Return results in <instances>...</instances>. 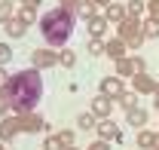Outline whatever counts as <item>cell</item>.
Returning a JSON list of instances; mask_svg holds the SVG:
<instances>
[{
    "instance_id": "1",
    "label": "cell",
    "mask_w": 159,
    "mask_h": 150,
    "mask_svg": "<svg viewBox=\"0 0 159 150\" xmlns=\"http://www.w3.org/2000/svg\"><path fill=\"white\" fill-rule=\"evenodd\" d=\"M6 92H9V101H12V113L34 110V107L40 104V98H43V74H40L37 68L9 74Z\"/></svg>"
},
{
    "instance_id": "2",
    "label": "cell",
    "mask_w": 159,
    "mask_h": 150,
    "mask_svg": "<svg viewBox=\"0 0 159 150\" xmlns=\"http://www.w3.org/2000/svg\"><path fill=\"white\" fill-rule=\"evenodd\" d=\"M40 34L46 43L52 46H64L67 40L74 37V28H77V12L74 9H64V6H55L49 12H43V19L37 21Z\"/></svg>"
},
{
    "instance_id": "3",
    "label": "cell",
    "mask_w": 159,
    "mask_h": 150,
    "mask_svg": "<svg viewBox=\"0 0 159 150\" xmlns=\"http://www.w3.org/2000/svg\"><path fill=\"white\" fill-rule=\"evenodd\" d=\"M116 37H122L125 40V46L129 49H138L141 43H144V31H141V21H135V19H125V21H119L116 25Z\"/></svg>"
},
{
    "instance_id": "4",
    "label": "cell",
    "mask_w": 159,
    "mask_h": 150,
    "mask_svg": "<svg viewBox=\"0 0 159 150\" xmlns=\"http://www.w3.org/2000/svg\"><path fill=\"white\" fill-rule=\"evenodd\" d=\"M19 129H21V132H31V135H37V132H46V129H49V123H46L40 113L28 110V113H19Z\"/></svg>"
},
{
    "instance_id": "5",
    "label": "cell",
    "mask_w": 159,
    "mask_h": 150,
    "mask_svg": "<svg viewBox=\"0 0 159 150\" xmlns=\"http://www.w3.org/2000/svg\"><path fill=\"white\" fill-rule=\"evenodd\" d=\"M104 55L113 58V61L125 58V55H129V46H125V40H122V37H110L107 43H104Z\"/></svg>"
},
{
    "instance_id": "6",
    "label": "cell",
    "mask_w": 159,
    "mask_h": 150,
    "mask_svg": "<svg viewBox=\"0 0 159 150\" xmlns=\"http://www.w3.org/2000/svg\"><path fill=\"white\" fill-rule=\"evenodd\" d=\"M31 61H34V68H37V71H43V68L58 64V52H52V49H34Z\"/></svg>"
},
{
    "instance_id": "7",
    "label": "cell",
    "mask_w": 159,
    "mask_h": 150,
    "mask_svg": "<svg viewBox=\"0 0 159 150\" xmlns=\"http://www.w3.org/2000/svg\"><path fill=\"white\" fill-rule=\"evenodd\" d=\"M92 113L101 116V120H104V116H110V113H113V98H110V95H104V92H98L95 98H92Z\"/></svg>"
},
{
    "instance_id": "8",
    "label": "cell",
    "mask_w": 159,
    "mask_h": 150,
    "mask_svg": "<svg viewBox=\"0 0 159 150\" xmlns=\"http://www.w3.org/2000/svg\"><path fill=\"white\" fill-rule=\"evenodd\" d=\"M95 129H98V138H104V141H122V132L116 129V123H110V120H107V116H104V120H98V126H95Z\"/></svg>"
},
{
    "instance_id": "9",
    "label": "cell",
    "mask_w": 159,
    "mask_h": 150,
    "mask_svg": "<svg viewBox=\"0 0 159 150\" xmlns=\"http://www.w3.org/2000/svg\"><path fill=\"white\" fill-rule=\"evenodd\" d=\"M104 19L110 21V25H119V21H125V19H129V12H125V3H119V0L107 3V6H104Z\"/></svg>"
},
{
    "instance_id": "10",
    "label": "cell",
    "mask_w": 159,
    "mask_h": 150,
    "mask_svg": "<svg viewBox=\"0 0 159 150\" xmlns=\"http://www.w3.org/2000/svg\"><path fill=\"white\" fill-rule=\"evenodd\" d=\"M19 113L16 116H3V123H0V141H12L16 135H19Z\"/></svg>"
},
{
    "instance_id": "11",
    "label": "cell",
    "mask_w": 159,
    "mask_h": 150,
    "mask_svg": "<svg viewBox=\"0 0 159 150\" xmlns=\"http://www.w3.org/2000/svg\"><path fill=\"white\" fill-rule=\"evenodd\" d=\"M101 92L110 95V98H119V95L125 92V86H122V77H104V80H101Z\"/></svg>"
},
{
    "instance_id": "12",
    "label": "cell",
    "mask_w": 159,
    "mask_h": 150,
    "mask_svg": "<svg viewBox=\"0 0 159 150\" xmlns=\"http://www.w3.org/2000/svg\"><path fill=\"white\" fill-rule=\"evenodd\" d=\"M132 86H135V92H138V95H144V92H153V89H156V80L144 71V74H135V77H132Z\"/></svg>"
},
{
    "instance_id": "13",
    "label": "cell",
    "mask_w": 159,
    "mask_h": 150,
    "mask_svg": "<svg viewBox=\"0 0 159 150\" xmlns=\"http://www.w3.org/2000/svg\"><path fill=\"white\" fill-rule=\"evenodd\" d=\"M74 12H77V19L89 21V19H95V16H98V3H95V0H80Z\"/></svg>"
},
{
    "instance_id": "14",
    "label": "cell",
    "mask_w": 159,
    "mask_h": 150,
    "mask_svg": "<svg viewBox=\"0 0 159 150\" xmlns=\"http://www.w3.org/2000/svg\"><path fill=\"white\" fill-rule=\"evenodd\" d=\"M125 123L135 126V129H147V110H144V107H132V110H125Z\"/></svg>"
},
{
    "instance_id": "15",
    "label": "cell",
    "mask_w": 159,
    "mask_h": 150,
    "mask_svg": "<svg viewBox=\"0 0 159 150\" xmlns=\"http://www.w3.org/2000/svg\"><path fill=\"white\" fill-rule=\"evenodd\" d=\"M107 25H110V21L104 19V16H95V19H89L86 21V31H89V37H104V31H107Z\"/></svg>"
},
{
    "instance_id": "16",
    "label": "cell",
    "mask_w": 159,
    "mask_h": 150,
    "mask_svg": "<svg viewBox=\"0 0 159 150\" xmlns=\"http://www.w3.org/2000/svg\"><path fill=\"white\" fill-rule=\"evenodd\" d=\"M3 28H6V34H9L12 40H19V37H25V34H28V25H25V21H21L19 16H12V19L6 21Z\"/></svg>"
},
{
    "instance_id": "17",
    "label": "cell",
    "mask_w": 159,
    "mask_h": 150,
    "mask_svg": "<svg viewBox=\"0 0 159 150\" xmlns=\"http://www.w3.org/2000/svg\"><path fill=\"white\" fill-rule=\"evenodd\" d=\"M125 12H129V19L141 21L147 16V3H144V0H129V3H125Z\"/></svg>"
},
{
    "instance_id": "18",
    "label": "cell",
    "mask_w": 159,
    "mask_h": 150,
    "mask_svg": "<svg viewBox=\"0 0 159 150\" xmlns=\"http://www.w3.org/2000/svg\"><path fill=\"white\" fill-rule=\"evenodd\" d=\"M141 31H144V37H147V40H156L159 37V19L144 16V19H141Z\"/></svg>"
},
{
    "instance_id": "19",
    "label": "cell",
    "mask_w": 159,
    "mask_h": 150,
    "mask_svg": "<svg viewBox=\"0 0 159 150\" xmlns=\"http://www.w3.org/2000/svg\"><path fill=\"white\" fill-rule=\"evenodd\" d=\"M156 135H159V132L138 129V147H147V150H153V147H156Z\"/></svg>"
},
{
    "instance_id": "20",
    "label": "cell",
    "mask_w": 159,
    "mask_h": 150,
    "mask_svg": "<svg viewBox=\"0 0 159 150\" xmlns=\"http://www.w3.org/2000/svg\"><path fill=\"white\" fill-rule=\"evenodd\" d=\"M12 16H16V6H12V0H0V25H6Z\"/></svg>"
},
{
    "instance_id": "21",
    "label": "cell",
    "mask_w": 159,
    "mask_h": 150,
    "mask_svg": "<svg viewBox=\"0 0 159 150\" xmlns=\"http://www.w3.org/2000/svg\"><path fill=\"white\" fill-rule=\"evenodd\" d=\"M116 101L125 107V110H132V107H138V92H135V89H132V92H122Z\"/></svg>"
},
{
    "instance_id": "22",
    "label": "cell",
    "mask_w": 159,
    "mask_h": 150,
    "mask_svg": "<svg viewBox=\"0 0 159 150\" xmlns=\"http://www.w3.org/2000/svg\"><path fill=\"white\" fill-rule=\"evenodd\" d=\"M16 16H19L25 25H34V21H37V9H34V6H19V12H16Z\"/></svg>"
},
{
    "instance_id": "23",
    "label": "cell",
    "mask_w": 159,
    "mask_h": 150,
    "mask_svg": "<svg viewBox=\"0 0 159 150\" xmlns=\"http://www.w3.org/2000/svg\"><path fill=\"white\" fill-rule=\"evenodd\" d=\"M58 64L74 68V64H77V52H74V49H61V52H58Z\"/></svg>"
},
{
    "instance_id": "24",
    "label": "cell",
    "mask_w": 159,
    "mask_h": 150,
    "mask_svg": "<svg viewBox=\"0 0 159 150\" xmlns=\"http://www.w3.org/2000/svg\"><path fill=\"white\" fill-rule=\"evenodd\" d=\"M77 126H80V129H92V126H98V116H95V113H80Z\"/></svg>"
},
{
    "instance_id": "25",
    "label": "cell",
    "mask_w": 159,
    "mask_h": 150,
    "mask_svg": "<svg viewBox=\"0 0 159 150\" xmlns=\"http://www.w3.org/2000/svg\"><path fill=\"white\" fill-rule=\"evenodd\" d=\"M9 110H12V101H9V92H6V86H0V116H6Z\"/></svg>"
},
{
    "instance_id": "26",
    "label": "cell",
    "mask_w": 159,
    "mask_h": 150,
    "mask_svg": "<svg viewBox=\"0 0 159 150\" xmlns=\"http://www.w3.org/2000/svg\"><path fill=\"white\" fill-rule=\"evenodd\" d=\"M89 55H104V40H98V37H89Z\"/></svg>"
},
{
    "instance_id": "27",
    "label": "cell",
    "mask_w": 159,
    "mask_h": 150,
    "mask_svg": "<svg viewBox=\"0 0 159 150\" xmlns=\"http://www.w3.org/2000/svg\"><path fill=\"white\" fill-rule=\"evenodd\" d=\"M43 150H64V141H61L58 135H49L46 144H43Z\"/></svg>"
},
{
    "instance_id": "28",
    "label": "cell",
    "mask_w": 159,
    "mask_h": 150,
    "mask_svg": "<svg viewBox=\"0 0 159 150\" xmlns=\"http://www.w3.org/2000/svg\"><path fill=\"white\" fill-rule=\"evenodd\" d=\"M9 61H12V49H9L6 43H0V68H3V64H9Z\"/></svg>"
},
{
    "instance_id": "29",
    "label": "cell",
    "mask_w": 159,
    "mask_h": 150,
    "mask_svg": "<svg viewBox=\"0 0 159 150\" xmlns=\"http://www.w3.org/2000/svg\"><path fill=\"white\" fill-rule=\"evenodd\" d=\"M147 16L150 19H159V0H147Z\"/></svg>"
},
{
    "instance_id": "30",
    "label": "cell",
    "mask_w": 159,
    "mask_h": 150,
    "mask_svg": "<svg viewBox=\"0 0 159 150\" xmlns=\"http://www.w3.org/2000/svg\"><path fill=\"white\" fill-rule=\"evenodd\" d=\"M86 150H110V141H104V138H98V141H92Z\"/></svg>"
},
{
    "instance_id": "31",
    "label": "cell",
    "mask_w": 159,
    "mask_h": 150,
    "mask_svg": "<svg viewBox=\"0 0 159 150\" xmlns=\"http://www.w3.org/2000/svg\"><path fill=\"white\" fill-rule=\"evenodd\" d=\"M58 138H61V141H64V147H70L77 135H74V132H70V129H64V132H58Z\"/></svg>"
},
{
    "instance_id": "32",
    "label": "cell",
    "mask_w": 159,
    "mask_h": 150,
    "mask_svg": "<svg viewBox=\"0 0 159 150\" xmlns=\"http://www.w3.org/2000/svg\"><path fill=\"white\" fill-rule=\"evenodd\" d=\"M80 0H58V6H64V9H77Z\"/></svg>"
},
{
    "instance_id": "33",
    "label": "cell",
    "mask_w": 159,
    "mask_h": 150,
    "mask_svg": "<svg viewBox=\"0 0 159 150\" xmlns=\"http://www.w3.org/2000/svg\"><path fill=\"white\" fill-rule=\"evenodd\" d=\"M40 3H43V0H21V6H34V9H37Z\"/></svg>"
},
{
    "instance_id": "34",
    "label": "cell",
    "mask_w": 159,
    "mask_h": 150,
    "mask_svg": "<svg viewBox=\"0 0 159 150\" xmlns=\"http://www.w3.org/2000/svg\"><path fill=\"white\" fill-rule=\"evenodd\" d=\"M6 80H9V74H6V71L0 68V86H6Z\"/></svg>"
},
{
    "instance_id": "35",
    "label": "cell",
    "mask_w": 159,
    "mask_h": 150,
    "mask_svg": "<svg viewBox=\"0 0 159 150\" xmlns=\"http://www.w3.org/2000/svg\"><path fill=\"white\" fill-rule=\"evenodd\" d=\"M153 95H156V98H153V104H156V110H159V83H156V89H153Z\"/></svg>"
},
{
    "instance_id": "36",
    "label": "cell",
    "mask_w": 159,
    "mask_h": 150,
    "mask_svg": "<svg viewBox=\"0 0 159 150\" xmlns=\"http://www.w3.org/2000/svg\"><path fill=\"white\" fill-rule=\"evenodd\" d=\"M95 3H98V6H107V3H113V0H95Z\"/></svg>"
},
{
    "instance_id": "37",
    "label": "cell",
    "mask_w": 159,
    "mask_h": 150,
    "mask_svg": "<svg viewBox=\"0 0 159 150\" xmlns=\"http://www.w3.org/2000/svg\"><path fill=\"white\" fill-rule=\"evenodd\" d=\"M153 150H159V135H156V147H153Z\"/></svg>"
},
{
    "instance_id": "38",
    "label": "cell",
    "mask_w": 159,
    "mask_h": 150,
    "mask_svg": "<svg viewBox=\"0 0 159 150\" xmlns=\"http://www.w3.org/2000/svg\"><path fill=\"white\" fill-rule=\"evenodd\" d=\"M64 150H77V147H74V144H70V147H64Z\"/></svg>"
},
{
    "instance_id": "39",
    "label": "cell",
    "mask_w": 159,
    "mask_h": 150,
    "mask_svg": "<svg viewBox=\"0 0 159 150\" xmlns=\"http://www.w3.org/2000/svg\"><path fill=\"white\" fill-rule=\"evenodd\" d=\"M0 150H6V147H3V141H0Z\"/></svg>"
}]
</instances>
